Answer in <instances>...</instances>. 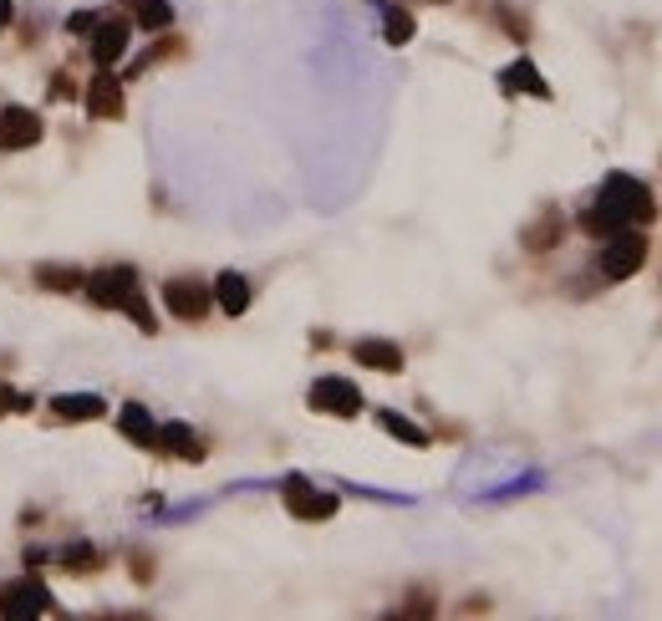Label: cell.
I'll list each match as a JSON object with an SVG mask.
<instances>
[{
  "label": "cell",
  "mask_w": 662,
  "mask_h": 621,
  "mask_svg": "<svg viewBox=\"0 0 662 621\" xmlns=\"http://www.w3.org/2000/svg\"><path fill=\"white\" fill-rule=\"evenodd\" d=\"M556 235H561V219L550 214V219H540L535 230L525 235V245H530V250H545V245H556Z\"/></svg>",
  "instance_id": "21"
},
{
  "label": "cell",
  "mask_w": 662,
  "mask_h": 621,
  "mask_svg": "<svg viewBox=\"0 0 662 621\" xmlns=\"http://www.w3.org/2000/svg\"><path fill=\"white\" fill-rule=\"evenodd\" d=\"M500 82H505V92H530V97H550V87H545V77L535 72V62H510Z\"/></svg>",
  "instance_id": "14"
},
{
  "label": "cell",
  "mask_w": 662,
  "mask_h": 621,
  "mask_svg": "<svg viewBox=\"0 0 662 621\" xmlns=\"http://www.w3.org/2000/svg\"><path fill=\"white\" fill-rule=\"evenodd\" d=\"M11 16H16V6H11V0H0V31L11 26Z\"/></svg>",
  "instance_id": "25"
},
{
  "label": "cell",
  "mask_w": 662,
  "mask_h": 621,
  "mask_svg": "<svg viewBox=\"0 0 662 621\" xmlns=\"http://www.w3.org/2000/svg\"><path fill=\"white\" fill-rule=\"evenodd\" d=\"M41 143V118L26 107H6L0 112V153H21Z\"/></svg>",
  "instance_id": "6"
},
{
  "label": "cell",
  "mask_w": 662,
  "mask_h": 621,
  "mask_svg": "<svg viewBox=\"0 0 662 621\" xmlns=\"http://www.w3.org/2000/svg\"><path fill=\"white\" fill-rule=\"evenodd\" d=\"M138 26L143 31H169L174 26V6H169V0H138Z\"/></svg>",
  "instance_id": "17"
},
{
  "label": "cell",
  "mask_w": 662,
  "mask_h": 621,
  "mask_svg": "<svg viewBox=\"0 0 662 621\" xmlns=\"http://www.w3.org/2000/svg\"><path fill=\"white\" fill-rule=\"evenodd\" d=\"M67 26H72V31H77V36H82V31H92V26H97V16H87V11H77V16H72V21H67Z\"/></svg>",
  "instance_id": "24"
},
{
  "label": "cell",
  "mask_w": 662,
  "mask_h": 621,
  "mask_svg": "<svg viewBox=\"0 0 662 621\" xmlns=\"http://www.w3.org/2000/svg\"><path fill=\"white\" fill-rule=\"evenodd\" d=\"M0 408H6V413H16V408H21V413H26V408H31V398H21V392H11V387H0Z\"/></svg>",
  "instance_id": "23"
},
{
  "label": "cell",
  "mask_w": 662,
  "mask_h": 621,
  "mask_svg": "<svg viewBox=\"0 0 662 621\" xmlns=\"http://www.w3.org/2000/svg\"><path fill=\"white\" fill-rule=\"evenodd\" d=\"M51 408H57V418H62V423H92V418H102V413H107V403H102V398H92V392H72V398H57Z\"/></svg>",
  "instance_id": "13"
},
{
  "label": "cell",
  "mask_w": 662,
  "mask_h": 621,
  "mask_svg": "<svg viewBox=\"0 0 662 621\" xmlns=\"http://www.w3.org/2000/svg\"><path fill=\"white\" fill-rule=\"evenodd\" d=\"M281 499H286V510H291L296 520H331V515H337V494L311 489L301 474H291V479L281 484Z\"/></svg>",
  "instance_id": "5"
},
{
  "label": "cell",
  "mask_w": 662,
  "mask_h": 621,
  "mask_svg": "<svg viewBox=\"0 0 662 621\" xmlns=\"http://www.w3.org/2000/svg\"><path fill=\"white\" fill-rule=\"evenodd\" d=\"M158 438H163V448H169V454H179V459H189V464H199V459H204V443H194V433H189L184 423L163 428Z\"/></svg>",
  "instance_id": "16"
},
{
  "label": "cell",
  "mask_w": 662,
  "mask_h": 621,
  "mask_svg": "<svg viewBox=\"0 0 662 621\" xmlns=\"http://www.w3.org/2000/svg\"><path fill=\"white\" fill-rule=\"evenodd\" d=\"M652 194H647V184H637L632 174H606V184H601V194H596V204L581 214V230L586 235H617V230H627V224H647L652 219Z\"/></svg>",
  "instance_id": "1"
},
{
  "label": "cell",
  "mask_w": 662,
  "mask_h": 621,
  "mask_svg": "<svg viewBox=\"0 0 662 621\" xmlns=\"http://www.w3.org/2000/svg\"><path fill=\"white\" fill-rule=\"evenodd\" d=\"M352 357L372 372H403V347H393V342H357Z\"/></svg>",
  "instance_id": "12"
},
{
  "label": "cell",
  "mask_w": 662,
  "mask_h": 621,
  "mask_svg": "<svg viewBox=\"0 0 662 621\" xmlns=\"http://www.w3.org/2000/svg\"><path fill=\"white\" fill-rule=\"evenodd\" d=\"M118 423H123V433H128L133 443H158V428H153V418H148L143 403H128V408L118 413Z\"/></svg>",
  "instance_id": "15"
},
{
  "label": "cell",
  "mask_w": 662,
  "mask_h": 621,
  "mask_svg": "<svg viewBox=\"0 0 662 621\" xmlns=\"http://www.w3.org/2000/svg\"><path fill=\"white\" fill-rule=\"evenodd\" d=\"M647 260V235H637V224H627V230L606 235V250H601V275L606 280H627L637 275Z\"/></svg>",
  "instance_id": "2"
},
{
  "label": "cell",
  "mask_w": 662,
  "mask_h": 621,
  "mask_svg": "<svg viewBox=\"0 0 662 621\" xmlns=\"http://www.w3.org/2000/svg\"><path fill=\"white\" fill-rule=\"evenodd\" d=\"M209 301H214V296L199 286V280H189V275L163 286V306H169L179 321H199V316H209Z\"/></svg>",
  "instance_id": "7"
},
{
  "label": "cell",
  "mask_w": 662,
  "mask_h": 621,
  "mask_svg": "<svg viewBox=\"0 0 662 621\" xmlns=\"http://www.w3.org/2000/svg\"><path fill=\"white\" fill-rule=\"evenodd\" d=\"M87 112H92V118H107V123L123 118V82L107 72V67H102V72L92 77V87H87Z\"/></svg>",
  "instance_id": "8"
},
{
  "label": "cell",
  "mask_w": 662,
  "mask_h": 621,
  "mask_svg": "<svg viewBox=\"0 0 662 621\" xmlns=\"http://www.w3.org/2000/svg\"><path fill=\"white\" fill-rule=\"evenodd\" d=\"M62 566H67V571H92L97 560H92V550H87V545H72V550L62 555Z\"/></svg>",
  "instance_id": "22"
},
{
  "label": "cell",
  "mask_w": 662,
  "mask_h": 621,
  "mask_svg": "<svg viewBox=\"0 0 662 621\" xmlns=\"http://www.w3.org/2000/svg\"><path fill=\"white\" fill-rule=\"evenodd\" d=\"M214 301H219V311H225V316H245L250 311V280L235 275V270H225V275L214 280Z\"/></svg>",
  "instance_id": "11"
},
{
  "label": "cell",
  "mask_w": 662,
  "mask_h": 621,
  "mask_svg": "<svg viewBox=\"0 0 662 621\" xmlns=\"http://www.w3.org/2000/svg\"><path fill=\"white\" fill-rule=\"evenodd\" d=\"M382 36H388L393 46H408L413 41V16L398 11V6H388V16H382Z\"/></svg>",
  "instance_id": "19"
},
{
  "label": "cell",
  "mask_w": 662,
  "mask_h": 621,
  "mask_svg": "<svg viewBox=\"0 0 662 621\" xmlns=\"http://www.w3.org/2000/svg\"><path fill=\"white\" fill-rule=\"evenodd\" d=\"M82 286H87V296H92L97 306H128V301L138 296V270H133V265H113V270L87 275Z\"/></svg>",
  "instance_id": "3"
},
{
  "label": "cell",
  "mask_w": 662,
  "mask_h": 621,
  "mask_svg": "<svg viewBox=\"0 0 662 621\" xmlns=\"http://www.w3.org/2000/svg\"><path fill=\"white\" fill-rule=\"evenodd\" d=\"M377 423H382V428H388V433H393V438H403V443H408V448H423V443H428V433H423V428H418V423H408V418H403V413H382V418H377Z\"/></svg>",
  "instance_id": "18"
},
{
  "label": "cell",
  "mask_w": 662,
  "mask_h": 621,
  "mask_svg": "<svg viewBox=\"0 0 662 621\" xmlns=\"http://www.w3.org/2000/svg\"><path fill=\"white\" fill-rule=\"evenodd\" d=\"M87 275H77V270H57V265H46L41 270V286H51V291H77Z\"/></svg>",
  "instance_id": "20"
},
{
  "label": "cell",
  "mask_w": 662,
  "mask_h": 621,
  "mask_svg": "<svg viewBox=\"0 0 662 621\" xmlns=\"http://www.w3.org/2000/svg\"><path fill=\"white\" fill-rule=\"evenodd\" d=\"M0 611L6 616H41V611H51V591L41 586V581H26V586H11L6 596H0Z\"/></svg>",
  "instance_id": "10"
},
{
  "label": "cell",
  "mask_w": 662,
  "mask_h": 621,
  "mask_svg": "<svg viewBox=\"0 0 662 621\" xmlns=\"http://www.w3.org/2000/svg\"><path fill=\"white\" fill-rule=\"evenodd\" d=\"M128 36H133L128 21H97V26H92V62H97V67H113L118 56L128 51Z\"/></svg>",
  "instance_id": "9"
},
{
  "label": "cell",
  "mask_w": 662,
  "mask_h": 621,
  "mask_svg": "<svg viewBox=\"0 0 662 621\" xmlns=\"http://www.w3.org/2000/svg\"><path fill=\"white\" fill-rule=\"evenodd\" d=\"M306 403L316 413H331V418H357L362 413V392L347 377H321V382H311V398Z\"/></svg>",
  "instance_id": "4"
}]
</instances>
